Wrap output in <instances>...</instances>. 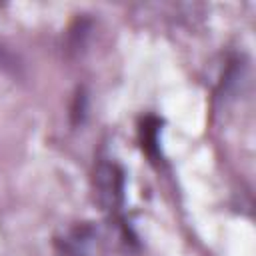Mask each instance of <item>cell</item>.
I'll use <instances>...</instances> for the list:
<instances>
[{"mask_svg":"<svg viewBox=\"0 0 256 256\" xmlns=\"http://www.w3.org/2000/svg\"><path fill=\"white\" fill-rule=\"evenodd\" d=\"M10 64H12L10 54H8L6 50H2V48H0V66H10Z\"/></svg>","mask_w":256,"mask_h":256,"instance_id":"3957f363","label":"cell"},{"mask_svg":"<svg viewBox=\"0 0 256 256\" xmlns=\"http://www.w3.org/2000/svg\"><path fill=\"white\" fill-rule=\"evenodd\" d=\"M158 128H160V120L154 116H148L140 128L142 146L148 152V156H152V158H156V154H158Z\"/></svg>","mask_w":256,"mask_h":256,"instance_id":"7a4b0ae2","label":"cell"},{"mask_svg":"<svg viewBox=\"0 0 256 256\" xmlns=\"http://www.w3.org/2000/svg\"><path fill=\"white\" fill-rule=\"evenodd\" d=\"M102 202L108 210H118L124 198V174L116 164H100L96 172Z\"/></svg>","mask_w":256,"mask_h":256,"instance_id":"6da1fadb","label":"cell"}]
</instances>
